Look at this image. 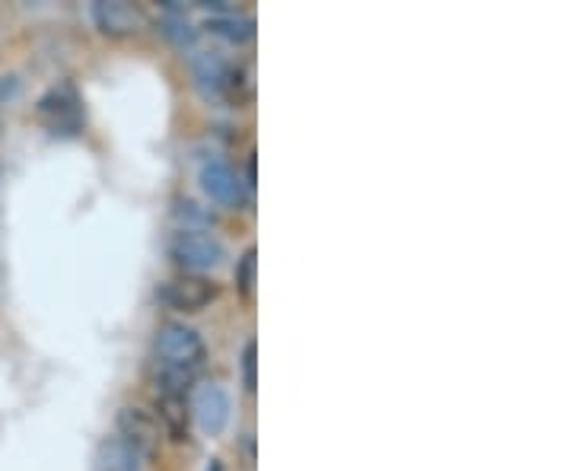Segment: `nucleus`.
I'll return each instance as SVG.
<instances>
[{"label":"nucleus","mask_w":573,"mask_h":471,"mask_svg":"<svg viewBox=\"0 0 573 471\" xmlns=\"http://www.w3.org/2000/svg\"><path fill=\"white\" fill-rule=\"evenodd\" d=\"M169 259L185 271H214L224 265L227 259V249L224 242L214 233H204V230H179V233L169 239Z\"/></svg>","instance_id":"f257e3e1"},{"label":"nucleus","mask_w":573,"mask_h":471,"mask_svg":"<svg viewBox=\"0 0 573 471\" xmlns=\"http://www.w3.org/2000/svg\"><path fill=\"white\" fill-rule=\"evenodd\" d=\"M157 357H160V367L195 370L204 360L202 335L185 322H167L157 332Z\"/></svg>","instance_id":"f03ea898"},{"label":"nucleus","mask_w":573,"mask_h":471,"mask_svg":"<svg viewBox=\"0 0 573 471\" xmlns=\"http://www.w3.org/2000/svg\"><path fill=\"white\" fill-rule=\"evenodd\" d=\"M38 118L51 128V135L61 137H77L83 131V105H80V96L70 83H61V87H51L38 105H35Z\"/></svg>","instance_id":"7ed1b4c3"},{"label":"nucleus","mask_w":573,"mask_h":471,"mask_svg":"<svg viewBox=\"0 0 573 471\" xmlns=\"http://www.w3.org/2000/svg\"><path fill=\"white\" fill-rule=\"evenodd\" d=\"M157 300L175 312H202L204 306L217 300V287L204 277H175V280L160 284Z\"/></svg>","instance_id":"20e7f679"},{"label":"nucleus","mask_w":573,"mask_h":471,"mask_svg":"<svg viewBox=\"0 0 573 471\" xmlns=\"http://www.w3.org/2000/svg\"><path fill=\"white\" fill-rule=\"evenodd\" d=\"M192 411H195V421L207 437H220L230 424V395L224 386L217 382H204L195 389L192 395Z\"/></svg>","instance_id":"39448f33"},{"label":"nucleus","mask_w":573,"mask_h":471,"mask_svg":"<svg viewBox=\"0 0 573 471\" xmlns=\"http://www.w3.org/2000/svg\"><path fill=\"white\" fill-rule=\"evenodd\" d=\"M93 23L108 38H131V35L144 33L147 16L137 7L122 3V0H96L93 3Z\"/></svg>","instance_id":"423d86ee"},{"label":"nucleus","mask_w":573,"mask_h":471,"mask_svg":"<svg viewBox=\"0 0 573 471\" xmlns=\"http://www.w3.org/2000/svg\"><path fill=\"white\" fill-rule=\"evenodd\" d=\"M202 188L204 195L210 202L220 204V207H230V210L245 207V185H242V179L227 163H220V160H210V163L202 166Z\"/></svg>","instance_id":"0eeeda50"},{"label":"nucleus","mask_w":573,"mask_h":471,"mask_svg":"<svg viewBox=\"0 0 573 471\" xmlns=\"http://www.w3.org/2000/svg\"><path fill=\"white\" fill-rule=\"evenodd\" d=\"M230 68L217 51H198L192 55V77L198 83L207 100H227V87H230Z\"/></svg>","instance_id":"6e6552de"},{"label":"nucleus","mask_w":573,"mask_h":471,"mask_svg":"<svg viewBox=\"0 0 573 471\" xmlns=\"http://www.w3.org/2000/svg\"><path fill=\"white\" fill-rule=\"evenodd\" d=\"M144 462H147V452L125 437H108L100 443L96 471H140Z\"/></svg>","instance_id":"1a4fd4ad"},{"label":"nucleus","mask_w":573,"mask_h":471,"mask_svg":"<svg viewBox=\"0 0 573 471\" xmlns=\"http://www.w3.org/2000/svg\"><path fill=\"white\" fill-rule=\"evenodd\" d=\"M118 437H125L128 443H135L140 446L147 456L153 452V443L160 439V424H157V417L150 414V411H144V407H122L118 411Z\"/></svg>","instance_id":"9d476101"},{"label":"nucleus","mask_w":573,"mask_h":471,"mask_svg":"<svg viewBox=\"0 0 573 471\" xmlns=\"http://www.w3.org/2000/svg\"><path fill=\"white\" fill-rule=\"evenodd\" d=\"M207 33L217 38H227L233 45H242L255 35V20L242 16V13H227V16H210L207 20Z\"/></svg>","instance_id":"9b49d317"},{"label":"nucleus","mask_w":573,"mask_h":471,"mask_svg":"<svg viewBox=\"0 0 573 471\" xmlns=\"http://www.w3.org/2000/svg\"><path fill=\"white\" fill-rule=\"evenodd\" d=\"M157 389L163 399H185L195 386V372L192 370H175V367H160L153 376Z\"/></svg>","instance_id":"f8f14e48"},{"label":"nucleus","mask_w":573,"mask_h":471,"mask_svg":"<svg viewBox=\"0 0 573 471\" xmlns=\"http://www.w3.org/2000/svg\"><path fill=\"white\" fill-rule=\"evenodd\" d=\"M167 20H163V35H167L172 45H179V48H188V45H195V26L185 20V13L175 7V3H167Z\"/></svg>","instance_id":"ddd939ff"},{"label":"nucleus","mask_w":573,"mask_h":471,"mask_svg":"<svg viewBox=\"0 0 573 471\" xmlns=\"http://www.w3.org/2000/svg\"><path fill=\"white\" fill-rule=\"evenodd\" d=\"M160 417L169 424L172 437H188V411H185V399H163V404H160Z\"/></svg>","instance_id":"4468645a"},{"label":"nucleus","mask_w":573,"mask_h":471,"mask_svg":"<svg viewBox=\"0 0 573 471\" xmlns=\"http://www.w3.org/2000/svg\"><path fill=\"white\" fill-rule=\"evenodd\" d=\"M255 249H245L242 259L237 262V290L239 297H252V287H255Z\"/></svg>","instance_id":"2eb2a0df"},{"label":"nucleus","mask_w":573,"mask_h":471,"mask_svg":"<svg viewBox=\"0 0 573 471\" xmlns=\"http://www.w3.org/2000/svg\"><path fill=\"white\" fill-rule=\"evenodd\" d=\"M259 344L255 341H249L245 347H242V386H245V392H255L259 389Z\"/></svg>","instance_id":"dca6fc26"},{"label":"nucleus","mask_w":573,"mask_h":471,"mask_svg":"<svg viewBox=\"0 0 573 471\" xmlns=\"http://www.w3.org/2000/svg\"><path fill=\"white\" fill-rule=\"evenodd\" d=\"M249 188H255V157H249Z\"/></svg>","instance_id":"f3484780"}]
</instances>
